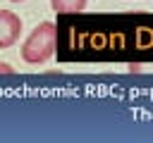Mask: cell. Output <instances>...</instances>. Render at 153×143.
<instances>
[{
    "label": "cell",
    "instance_id": "6da1fadb",
    "mask_svg": "<svg viewBox=\"0 0 153 143\" xmlns=\"http://www.w3.org/2000/svg\"><path fill=\"white\" fill-rule=\"evenodd\" d=\"M55 52V24L41 21L22 43V60L26 64H45Z\"/></svg>",
    "mask_w": 153,
    "mask_h": 143
},
{
    "label": "cell",
    "instance_id": "7a4b0ae2",
    "mask_svg": "<svg viewBox=\"0 0 153 143\" xmlns=\"http://www.w3.org/2000/svg\"><path fill=\"white\" fill-rule=\"evenodd\" d=\"M22 36V19L12 10H0V50L12 48Z\"/></svg>",
    "mask_w": 153,
    "mask_h": 143
},
{
    "label": "cell",
    "instance_id": "3957f363",
    "mask_svg": "<svg viewBox=\"0 0 153 143\" xmlns=\"http://www.w3.org/2000/svg\"><path fill=\"white\" fill-rule=\"evenodd\" d=\"M88 0H50V10L55 14H79L86 10Z\"/></svg>",
    "mask_w": 153,
    "mask_h": 143
},
{
    "label": "cell",
    "instance_id": "277c9868",
    "mask_svg": "<svg viewBox=\"0 0 153 143\" xmlns=\"http://www.w3.org/2000/svg\"><path fill=\"white\" fill-rule=\"evenodd\" d=\"M0 72H10V74H12V69H10V64H5V62H0Z\"/></svg>",
    "mask_w": 153,
    "mask_h": 143
},
{
    "label": "cell",
    "instance_id": "5b68a950",
    "mask_svg": "<svg viewBox=\"0 0 153 143\" xmlns=\"http://www.w3.org/2000/svg\"><path fill=\"white\" fill-rule=\"evenodd\" d=\"M10 2H24V0H10Z\"/></svg>",
    "mask_w": 153,
    "mask_h": 143
}]
</instances>
